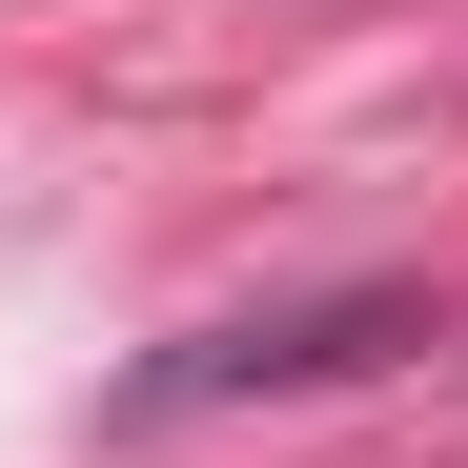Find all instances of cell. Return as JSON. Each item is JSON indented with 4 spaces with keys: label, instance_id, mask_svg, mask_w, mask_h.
<instances>
[{
    "label": "cell",
    "instance_id": "1",
    "mask_svg": "<svg viewBox=\"0 0 468 468\" xmlns=\"http://www.w3.org/2000/svg\"><path fill=\"white\" fill-rule=\"evenodd\" d=\"M408 346V305L387 285H346V305H285V326H204V346H164L122 387V428H184V408H224V387H326V367H387Z\"/></svg>",
    "mask_w": 468,
    "mask_h": 468
}]
</instances>
